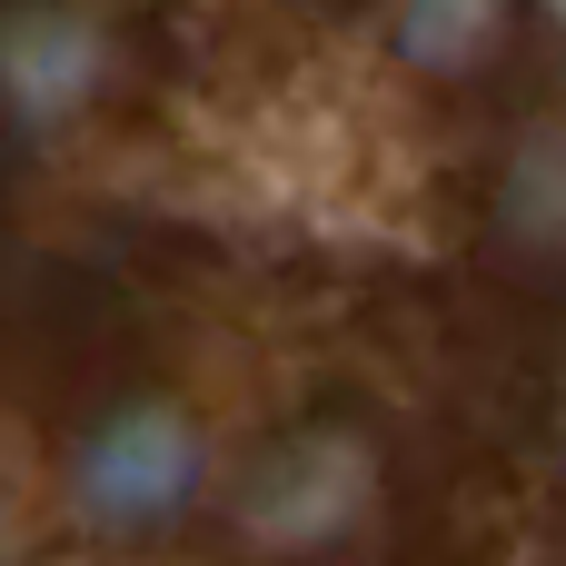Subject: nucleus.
Segmentation results:
<instances>
[{"mask_svg": "<svg viewBox=\"0 0 566 566\" xmlns=\"http://www.w3.org/2000/svg\"><path fill=\"white\" fill-rule=\"evenodd\" d=\"M0 438L99 566H566V0H0Z\"/></svg>", "mask_w": 566, "mask_h": 566, "instance_id": "f257e3e1", "label": "nucleus"}]
</instances>
